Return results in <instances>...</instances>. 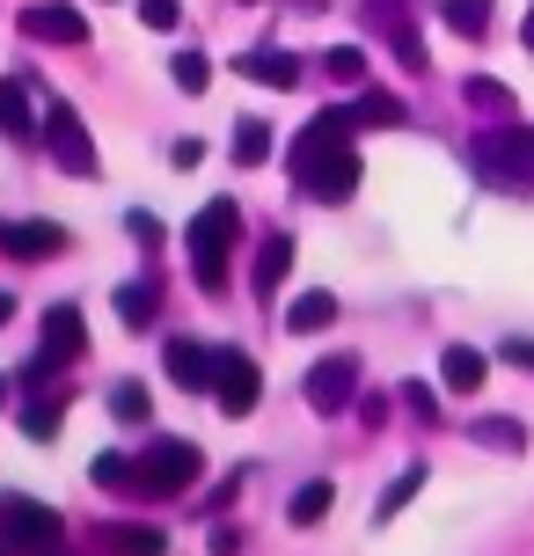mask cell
<instances>
[{
	"mask_svg": "<svg viewBox=\"0 0 534 556\" xmlns=\"http://www.w3.org/2000/svg\"><path fill=\"white\" fill-rule=\"evenodd\" d=\"M461 96H469V103H476V111H491V117H512V88H498V81H461Z\"/></svg>",
	"mask_w": 534,
	"mask_h": 556,
	"instance_id": "cell-29",
	"label": "cell"
},
{
	"mask_svg": "<svg viewBox=\"0 0 534 556\" xmlns=\"http://www.w3.org/2000/svg\"><path fill=\"white\" fill-rule=\"evenodd\" d=\"M352 117H359V125H403L395 96H381V88H366V96H359V111H352Z\"/></svg>",
	"mask_w": 534,
	"mask_h": 556,
	"instance_id": "cell-30",
	"label": "cell"
},
{
	"mask_svg": "<svg viewBox=\"0 0 534 556\" xmlns=\"http://www.w3.org/2000/svg\"><path fill=\"white\" fill-rule=\"evenodd\" d=\"M0 542L15 556H59L66 549V520H59L52 505L23 498V491H0Z\"/></svg>",
	"mask_w": 534,
	"mask_h": 556,
	"instance_id": "cell-4",
	"label": "cell"
},
{
	"mask_svg": "<svg viewBox=\"0 0 534 556\" xmlns=\"http://www.w3.org/2000/svg\"><path fill=\"white\" fill-rule=\"evenodd\" d=\"M111 410H117V425H147V410H154V403H147L140 381H117V389H111Z\"/></svg>",
	"mask_w": 534,
	"mask_h": 556,
	"instance_id": "cell-28",
	"label": "cell"
},
{
	"mask_svg": "<svg viewBox=\"0 0 534 556\" xmlns=\"http://www.w3.org/2000/svg\"><path fill=\"white\" fill-rule=\"evenodd\" d=\"M285 271H293V235H264V250H256V264H250V286L271 301L285 286Z\"/></svg>",
	"mask_w": 534,
	"mask_h": 556,
	"instance_id": "cell-15",
	"label": "cell"
},
{
	"mask_svg": "<svg viewBox=\"0 0 534 556\" xmlns=\"http://www.w3.org/2000/svg\"><path fill=\"white\" fill-rule=\"evenodd\" d=\"M23 37H37V45H88V15L66 8V0H37V8H23Z\"/></svg>",
	"mask_w": 534,
	"mask_h": 556,
	"instance_id": "cell-10",
	"label": "cell"
},
{
	"mask_svg": "<svg viewBox=\"0 0 534 556\" xmlns=\"http://www.w3.org/2000/svg\"><path fill=\"white\" fill-rule=\"evenodd\" d=\"M469 440L498 446V454H520V446H527V425H520V417H476V425H469Z\"/></svg>",
	"mask_w": 534,
	"mask_h": 556,
	"instance_id": "cell-21",
	"label": "cell"
},
{
	"mask_svg": "<svg viewBox=\"0 0 534 556\" xmlns=\"http://www.w3.org/2000/svg\"><path fill=\"white\" fill-rule=\"evenodd\" d=\"M96 549H103V556H162V549H169V534H162V528H117V520H111V528L96 534Z\"/></svg>",
	"mask_w": 534,
	"mask_h": 556,
	"instance_id": "cell-17",
	"label": "cell"
},
{
	"mask_svg": "<svg viewBox=\"0 0 534 556\" xmlns=\"http://www.w3.org/2000/svg\"><path fill=\"white\" fill-rule=\"evenodd\" d=\"M66 250V235L52 220H0V256H15V264H44V256Z\"/></svg>",
	"mask_w": 534,
	"mask_h": 556,
	"instance_id": "cell-11",
	"label": "cell"
},
{
	"mask_svg": "<svg viewBox=\"0 0 534 556\" xmlns=\"http://www.w3.org/2000/svg\"><path fill=\"white\" fill-rule=\"evenodd\" d=\"M125 227H132V242H147V250L162 242V220H154V213H125Z\"/></svg>",
	"mask_w": 534,
	"mask_h": 556,
	"instance_id": "cell-35",
	"label": "cell"
},
{
	"mask_svg": "<svg viewBox=\"0 0 534 556\" xmlns=\"http://www.w3.org/2000/svg\"><path fill=\"white\" fill-rule=\"evenodd\" d=\"M264 154H271V125H264V117H242V125H234V162L264 168Z\"/></svg>",
	"mask_w": 534,
	"mask_h": 556,
	"instance_id": "cell-22",
	"label": "cell"
},
{
	"mask_svg": "<svg viewBox=\"0 0 534 556\" xmlns=\"http://www.w3.org/2000/svg\"><path fill=\"white\" fill-rule=\"evenodd\" d=\"M0 132H15V139L44 132V125H37V111H29V88L23 81H0Z\"/></svg>",
	"mask_w": 534,
	"mask_h": 556,
	"instance_id": "cell-20",
	"label": "cell"
},
{
	"mask_svg": "<svg viewBox=\"0 0 534 556\" xmlns=\"http://www.w3.org/2000/svg\"><path fill=\"white\" fill-rule=\"evenodd\" d=\"M0 403H8V381H0Z\"/></svg>",
	"mask_w": 534,
	"mask_h": 556,
	"instance_id": "cell-39",
	"label": "cell"
},
{
	"mask_svg": "<svg viewBox=\"0 0 534 556\" xmlns=\"http://www.w3.org/2000/svg\"><path fill=\"white\" fill-rule=\"evenodd\" d=\"M352 111H315L301 125V139L285 147V168H293V191L315 198V205H344L359 191V147H352Z\"/></svg>",
	"mask_w": 534,
	"mask_h": 556,
	"instance_id": "cell-1",
	"label": "cell"
},
{
	"mask_svg": "<svg viewBox=\"0 0 534 556\" xmlns=\"http://www.w3.org/2000/svg\"><path fill=\"white\" fill-rule=\"evenodd\" d=\"M418 491H424V469H403V476L389 483V491H381V505H373V520H395V513H403V505L418 498Z\"/></svg>",
	"mask_w": 534,
	"mask_h": 556,
	"instance_id": "cell-25",
	"label": "cell"
},
{
	"mask_svg": "<svg viewBox=\"0 0 534 556\" xmlns=\"http://www.w3.org/2000/svg\"><path fill=\"white\" fill-rule=\"evenodd\" d=\"M330 498H338L330 483H301V491H293V528H315V520L330 513Z\"/></svg>",
	"mask_w": 534,
	"mask_h": 556,
	"instance_id": "cell-26",
	"label": "cell"
},
{
	"mask_svg": "<svg viewBox=\"0 0 534 556\" xmlns=\"http://www.w3.org/2000/svg\"><path fill=\"white\" fill-rule=\"evenodd\" d=\"M520 45H527V52H534V8H527V23H520Z\"/></svg>",
	"mask_w": 534,
	"mask_h": 556,
	"instance_id": "cell-37",
	"label": "cell"
},
{
	"mask_svg": "<svg viewBox=\"0 0 534 556\" xmlns=\"http://www.w3.org/2000/svg\"><path fill=\"white\" fill-rule=\"evenodd\" d=\"M352 395H359V359H352V352H330V359L308 366V403L322 417H344V410H352Z\"/></svg>",
	"mask_w": 534,
	"mask_h": 556,
	"instance_id": "cell-7",
	"label": "cell"
},
{
	"mask_svg": "<svg viewBox=\"0 0 534 556\" xmlns=\"http://www.w3.org/2000/svg\"><path fill=\"white\" fill-rule=\"evenodd\" d=\"M44 147H52V162L66 168V176H96V139H88L81 111L74 103H44Z\"/></svg>",
	"mask_w": 534,
	"mask_h": 556,
	"instance_id": "cell-6",
	"label": "cell"
},
{
	"mask_svg": "<svg viewBox=\"0 0 534 556\" xmlns=\"http://www.w3.org/2000/svg\"><path fill=\"white\" fill-rule=\"evenodd\" d=\"M440 15H447V29H461V37H483V29H491V0H440Z\"/></svg>",
	"mask_w": 534,
	"mask_h": 556,
	"instance_id": "cell-23",
	"label": "cell"
},
{
	"mask_svg": "<svg viewBox=\"0 0 534 556\" xmlns=\"http://www.w3.org/2000/svg\"><path fill=\"white\" fill-rule=\"evenodd\" d=\"M88 483H96V491H117V498H140L132 454H96V462H88Z\"/></svg>",
	"mask_w": 534,
	"mask_h": 556,
	"instance_id": "cell-18",
	"label": "cell"
},
{
	"mask_svg": "<svg viewBox=\"0 0 534 556\" xmlns=\"http://www.w3.org/2000/svg\"><path fill=\"white\" fill-rule=\"evenodd\" d=\"M132 469H140V498H183L205 469V454L191 440H154L147 454H132Z\"/></svg>",
	"mask_w": 534,
	"mask_h": 556,
	"instance_id": "cell-5",
	"label": "cell"
},
{
	"mask_svg": "<svg viewBox=\"0 0 534 556\" xmlns=\"http://www.w3.org/2000/svg\"><path fill=\"white\" fill-rule=\"evenodd\" d=\"M234 74L256 81V88H293L301 81V59L279 52V45H256V52H234Z\"/></svg>",
	"mask_w": 534,
	"mask_h": 556,
	"instance_id": "cell-12",
	"label": "cell"
},
{
	"mask_svg": "<svg viewBox=\"0 0 534 556\" xmlns=\"http://www.w3.org/2000/svg\"><path fill=\"white\" fill-rule=\"evenodd\" d=\"M293 8H308V15H322V8H330V0H293Z\"/></svg>",
	"mask_w": 534,
	"mask_h": 556,
	"instance_id": "cell-38",
	"label": "cell"
},
{
	"mask_svg": "<svg viewBox=\"0 0 534 556\" xmlns=\"http://www.w3.org/2000/svg\"><path fill=\"white\" fill-rule=\"evenodd\" d=\"M322 66H330V81H344V88H359V81H366V59L352 52V45H338V52L322 59Z\"/></svg>",
	"mask_w": 534,
	"mask_h": 556,
	"instance_id": "cell-31",
	"label": "cell"
},
{
	"mask_svg": "<svg viewBox=\"0 0 534 556\" xmlns=\"http://www.w3.org/2000/svg\"><path fill=\"white\" fill-rule=\"evenodd\" d=\"M498 359H506V366H527V374H534V337H506V344H498Z\"/></svg>",
	"mask_w": 534,
	"mask_h": 556,
	"instance_id": "cell-34",
	"label": "cell"
},
{
	"mask_svg": "<svg viewBox=\"0 0 534 556\" xmlns=\"http://www.w3.org/2000/svg\"><path fill=\"white\" fill-rule=\"evenodd\" d=\"M338 323V293H301V301L285 307V330L293 337H315V330H330Z\"/></svg>",
	"mask_w": 534,
	"mask_h": 556,
	"instance_id": "cell-19",
	"label": "cell"
},
{
	"mask_svg": "<svg viewBox=\"0 0 534 556\" xmlns=\"http://www.w3.org/2000/svg\"><path fill=\"white\" fill-rule=\"evenodd\" d=\"M242 8H250V0H242Z\"/></svg>",
	"mask_w": 534,
	"mask_h": 556,
	"instance_id": "cell-40",
	"label": "cell"
},
{
	"mask_svg": "<svg viewBox=\"0 0 534 556\" xmlns=\"http://www.w3.org/2000/svg\"><path fill=\"white\" fill-rule=\"evenodd\" d=\"M469 168L491 191H534V132L527 125H491L469 139Z\"/></svg>",
	"mask_w": 534,
	"mask_h": 556,
	"instance_id": "cell-3",
	"label": "cell"
},
{
	"mask_svg": "<svg viewBox=\"0 0 534 556\" xmlns=\"http://www.w3.org/2000/svg\"><path fill=\"white\" fill-rule=\"evenodd\" d=\"M88 352V330H81V307L59 301L52 315H44V352H37V374H52V366H74Z\"/></svg>",
	"mask_w": 534,
	"mask_h": 556,
	"instance_id": "cell-9",
	"label": "cell"
},
{
	"mask_svg": "<svg viewBox=\"0 0 534 556\" xmlns=\"http://www.w3.org/2000/svg\"><path fill=\"white\" fill-rule=\"evenodd\" d=\"M213 395H220V410H227V417H250V410H256V395H264V374H256L250 352H227V344H220V359H213Z\"/></svg>",
	"mask_w": 534,
	"mask_h": 556,
	"instance_id": "cell-8",
	"label": "cell"
},
{
	"mask_svg": "<svg viewBox=\"0 0 534 556\" xmlns=\"http://www.w3.org/2000/svg\"><path fill=\"white\" fill-rule=\"evenodd\" d=\"M242 242V205L234 198H213V205H198L191 220V278L198 293H227V256Z\"/></svg>",
	"mask_w": 534,
	"mask_h": 556,
	"instance_id": "cell-2",
	"label": "cell"
},
{
	"mask_svg": "<svg viewBox=\"0 0 534 556\" xmlns=\"http://www.w3.org/2000/svg\"><path fill=\"white\" fill-rule=\"evenodd\" d=\"M403 403H410V417H424V425H440V395L424 389V381H403Z\"/></svg>",
	"mask_w": 534,
	"mask_h": 556,
	"instance_id": "cell-32",
	"label": "cell"
},
{
	"mask_svg": "<svg viewBox=\"0 0 534 556\" xmlns=\"http://www.w3.org/2000/svg\"><path fill=\"white\" fill-rule=\"evenodd\" d=\"M483 374H491V359H483L476 344H447V359H440V381H447L454 395H476Z\"/></svg>",
	"mask_w": 534,
	"mask_h": 556,
	"instance_id": "cell-16",
	"label": "cell"
},
{
	"mask_svg": "<svg viewBox=\"0 0 534 556\" xmlns=\"http://www.w3.org/2000/svg\"><path fill=\"white\" fill-rule=\"evenodd\" d=\"M154 315H162V278H125L117 286V323L125 330H154Z\"/></svg>",
	"mask_w": 534,
	"mask_h": 556,
	"instance_id": "cell-14",
	"label": "cell"
},
{
	"mask_svg": "<svg viewBox=\"0 0 534 556\" xmlns=\"http://www.w3.org/2000/svg\"><path fill=\"white\" fill-rule=\"evenodd\" d=\"M162 359H169L176 389H213V359H220V352H205L198 337H169V344H162Z\"/></svg>",
	"mask_w": 534,
	"mask_h": 556,
	"instance_id": "cell-13",
	"label": "cell"
},
{
	"mask_svg": "<svg viewBox=\"0 0 534 556\" xmlns=\"http://www.w3.org/2000/svg\"><path fill=\"white\" fill-rule=\"evenodd\" d=\"M59 425H66V410H59L52 395H37V403H23V432H29V440H59Z\"/></svg>",
	"mask_w": 534,
	"mask_h": 556,
	"instance_id": "cell-24",
	"label": "cell"
},
{
	"mask_svg": "<svg viewBox=\"0 0 534 556\" xmlns=\"http://www.w3.org/2000/svg\"><path fill=\"white\" fill-rule=\"evenodd\" d=\"M169 74H176V88H183V96H205V81H213V59H205V52H176Z\"/></svg>",
	"mask_w": 534,
	"mask_h": 556,
	"instance_id": "cell-27",
	"label": "cell"
},
{
	"mask_svg": "<svg viewBox=\"0 0 534 556\" xmlns=\"http://www.w3.org/2000/svg\"><path fill=\"white\" fill-rule=\"evenodd\" d=\"M140 23L147 29H176V23H183V8H176V0H140Z\"/></svg>",
	"mask_w": 534,
	"mask_h": 556,
	"instance_id": "cell-33",
	"label": "cell"
},
{
	"mask_svg": "<svg viewBox=\"0 0 534 556\" xmlns=\"http://www.w3.org/2000/svg\"><path fill=\"white\" fill-rule=\"evenodd\" d=\"M8 323H15V293H0V330H8Z\"/></svg>",
	"mask_w": 534,
	"mask_h": 556,
	"instance_id": "cell-36",
	"label": "cell"
}]
</instances>
